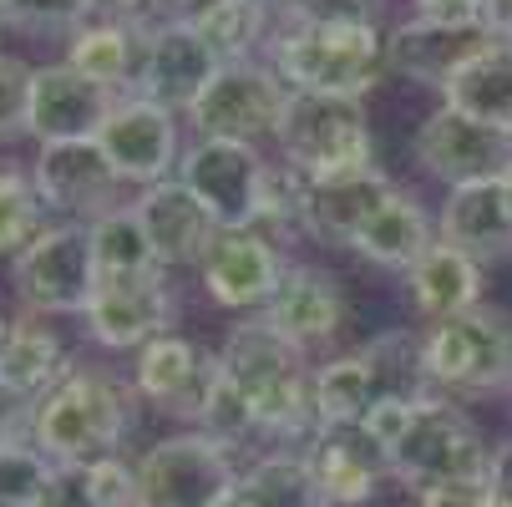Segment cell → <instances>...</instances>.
Masks as SVG:
<instances>
[{
  "label": "cell",
  "instance_id": "bcb514c9",
  "mask_svg": "<svg viewBox=\"0 0 512 507\" xmlns=\"http://www.w3.org/2000/svg\"><path fill=\"white\" fill-rule=\"evenodd\" d=\"M142 6L148 0H87V11L102 21H142Z\"/></svg>",
  "mask_w": 512,
  "mask_h": 507
},
{
  "label": "cell",
  "instance_id": "74e56055",
  "mask_svg": "<svg viewBox=\"0 0 512 507\" xmlns=\"http://www.w3.org/2000/svg\"><path fill=\"white\" fill-rule=\"evenodd\" d=\"M31 77H36V66H31V61H21L16 51H0V142L26 132Z\"/></svg>",
  "mask_w": 512,
  "mask_h": 507
},
{
  "label": "cell",
  "instance_id": "9a60e30c",
  "mask_svg": "<svg viewBox=\"0 0 512 507\" xmlns=\"http://www.w3.org/2000/svg\"><path fill=\"white\" fill-rule=\"evenodd\" d=\"M218 66L224 61L208 51V41L193 31V21L188 16H168V21L148 26V56H142L137 97H148V102L188 117Z\"/></svg>",
  "mask_w": 512,
  "mask_h": 507
},
{
  "label": "cell",
  "instance_id": "d590c367",
  "mask_svg": "<svg viewBox=\"0 0 512 507\" xmlns=\"http://www.w3.org/2000/svg\"><path fill=\"white\" fill-rule=\"evenodd\" d=\"M51 482V462L31 442H0V502L36 507Z\"/></svg>",
  "mask_w": 512,
  "mask_h": 507
},
{
  "label": "cell",
  "instance_id": "c3c4849f",
  "mask_svg": "<svg viewBox=\"0 0 512 507\" xmlns=\"http://www.w3.org/2000/svg\"><path fill=\"white\" fill-rule=\"evenodd\" d=\"M264 6H269V11H274V6H279V11H289V6H295V0H264Z\"/></svg>",
  "mask_w": 512,
  "mask_h": 507
},
{
  "label": "cell",
  "instance_id": "44dd1931",
  "mask_svg": "<svg viewBox=\"0 0 512 507\" xmlns=\"http://www.w3.org/2000/svg\"><path fill=\"white\" fill-rule=\"evenodd\" d=\"M487 41H492L487 26H442L426 16H406L386 31V71L442 92L452 82V71Z\"/></svg>",
  "mask_w": 512,
  "mask_h": 507
},
{
  "label": "cell",
  "instance_id": "f546056e",
  "mask_svg": "<svg viewBox=\"0 0 512 507\" xmlns=\"http://www.w3.org/2000/svg\"><path fill=\"white\" fill-rule=\"evenodd\" d=\"M234 502L239 507H330L305 452H269L254 467H244L234 482Z\"/></svg>",
  "mask_w": 512,
  "mask_h": 507
},
{
  "label": "cell",
  "instance_id": "d4e9b609",
  "mask_svg": "<svg viewBox=\"0 0 512 507\" xmlns=\"http://www.w3.org/2000/svg\"><path fill=\"white\" fill-rule=\"evenodd\" d=\"M406 295L416 320L442 325L472 305H482V264L472 254H462L457 244L436 239L411 269H406Z\"/></svg>",
  "mask_w": 512,
  "mask_h": 507
},
{
  "label": "cell",
  "instance_id": "7c38bea8",
  "mask_svg": "<svg viewBox=\"0 0 512 507\" xmlns=\"http://www.w3.org/2000/svg\"><path fill=\"white\" fill-rule=\"evenodd\" d=\"M416 163L447 188H467V183H492L512 173V137L452 112L436 107L431 117H421L416 137H411Z\"/></svg>",
  "mask_w": 512,
  "mask_h": 507
},
{
  "label": "cell",
  "instance_id": "8d00e7d4",
  "mask_svg": "<svg viewBox=\"0 0 512 507\" xmlns=\"http://www.w3.org/2000/svg\"><path fill=\"white\" fill-rule=\"evenodd\" d=\"M87 16V0H11L6 6V21L36 36H77Z\"/></svg>",
  "mask_w": 512,
  "mask_h": 507
},
{
  "label": "cell",
  "instance_id": "7dc6e473",
  "mask_svg": "<svg viewBox=\"0 0 512 507\" xmlns=\"http://www.w3.org/2000/svg\"><path fill=\"white\" fill-rule=\"evenodd\" d=\"M482 26L497 41H512V0H487L482 6Z\"/></svg>",
  "mask_w": 512,
  "mask_h": 507
},
{
  "label": "cell",
  "instance_id": "2e32d148",
  "mask_svg": "<svg viewBox=\"0 0 512 507\" xmlns=\"http://www.w3.org/2000/svg\"><path fill=\"white\" fill-rule=\"evenodd\" d=\"M87 335L102 350H142L148 340L168 335L178 325V300L168 289V269L148 279H112L97 284V295L87 305Z\"/></svg>",
  "mask_w": 512,
  "mask_h": 507
},
{
  "label": "cell",
  "instance_id": "7a4b0ae2",
  "mask_svg": "<svg viewBox=\"0 0 512 507\" xmlns=\"http://www.w3.org/2000/svg\"><path fill=\"white\" fill-rule=\"evenodd\" d=\"M137 391L102 366H66V376L36 396L31 447L51 467H87L117 457L132 426Z\"/></svg>",
  "mask_w": 512,
  "mask_h": 507
},
{
  "label": "cell",
  "instance_id": "cb8c5ba5",
  "mask_svg": "<svg viewBox=\"0 0 512 507\" xmlns=\"http://www.w3.org/2000/svg\"><path fill=\"white\" fill-rule=\"evenodd\" d=\"M442 239L472 254L477 264L512 259V213H507V178L447 188L442 203Z\"/></svg>",
  "mask_w": 512,
  "mask_h": 507
},
{
  "label": "cell",
  "instance_id": "681fc988",
  "mask_svg": "<svg viewBox=\"0 0 512 507\" xmlns=\"http://www.w3.org/2000/svg\"><path fill=\"white\" fill-rule=\"evenodd\" d=\"M507 213H512V173H507Z\"/></svg>",
  "mask_w": 512,
  "mask_h": 507
},
{
  "label": "cell",
  "instance_id": "ffe728a7",
  "mask_svg": "<svg viewBox=\"0 0 512 507\" xmlns=\"http://www.w3.org/2000/svg\"><path fill=\"white\" fill-rule=\"evenodd\" d=\"M284 340H295L305 355L315 345H330L345 330V295H340V279L320 264H289L274 300L259 310Z\"/></svg>",
  "mask_w": 512,
  "mask_h": 507
},
{
  "label": "cell",
  "instance_id": "11a10c76",
  "mask_svg": "<svg viewBox=\"0 0 512 507\" xmlns=\"http://www.w3.org/2000/svg\"><path fill=\"white\" fill-rule=\"evenodd\" d=\"M0 26H6V21H0Z\"/></svg>",
  "mask_w": 512,
  "mask_h": 507
},
{
  "label": "cell",
  "instance_id": "4dcf8cb0",
  "mask_svg": "<svg viewBox=\"0 0 512 507\" xmlns=\"http://www.w3.org/2000/svg\"><path fill=\"white\" fill-rule=\"evenodd\" d=\"M61 376H66L61 335H56L41 315L16 320L11 335H6V345H0V381H11V386L26 391V396H41V391H51Z\"/></svg>",
  "mask_w": 512,
  "mask_h": 507
},
{
  "label": "cell",
  "instance_id": "5bb4252c",
  "mask_svg": "<svg viewBox=\"0 0 512 507\" xmlns=\"http://www.w3.org/2000/svg\"><path fill=\"white\" fill-rule=\"evenodd\" d=\"M284 269H289V259L279 254V239H269L259 229H234V234L213 239L208 259L198 264V284L218 310L259 315L274 300Z\"/></svg>",
  "mask_w": 512,
  "mask_h": 507
},
{
  "label": "cell",
  "instance_id": "6da1fadb",
  "mask_svg": "<svg viewBox=\"0 0 512 507\" xmlns=\"http://www.w3.org/2000/svg\"><path fill=\"white\" fill-rule=\"evenodd\" d=\"M218 371L239 386V396L254 411L259 437H269L274 447L305 452L320 437L310 355L295 340H284L264 315H249L224 335V345H218Z\"/></svg>",
  "mask_w": 512,
  "mask_h": 507
},
{
  "label": "cell",
  "instance_id": "603a6c76",
  "mask_svg": "<svg viewBox=\"0 0 512 507\" xmlns=\"http://www.w3.org/2000/svg\"><path fill=\"white\" fill-rule=\"evenodd\" d=\"M396 193V183L371 168V173H350V178H330V183H310L305 198V234L315 244H335V249H355L360 229L381 213V203Z\"/></svg>",
  "mask_w": 512,
  "mask_h": 507
},
{
  "label": "cell",
  "instance_id": "4316f807",
  "mask_svg": "<svg viewBox=\"0 0 512 507\" xmlns=\"http://www.w3.org/2000/svg\"><path fill=\"white\" fill-rule=\"evenodd\" d=\"M142 56H148V26H137V21H92L66 46V66L107 92L137 87Z\"/></svg>",
  "mask_w": 512,
  "mask_h": 507
},
{
  "label": "cell",
  "instance_id": "ba28073f",
  "mask_svg": "<svg viewBox=\"0 0 512 507\" xmlns=\"http://www.w3.org/2000/svg\"><path fill=\"white\" fill-rule=\"evenodd\" d=\"M132 472H137V507H218L239 482L234 452L193 426L153 442L132 462Z\"/></svg>",
  "mask_w": 512,
  "mask_h": 507
},
{
  "label": "cell",
  "instance_id": "4fadbf2b",
  "mask_svg": "<svg viewBox=\"0 0 512 507\" xmlns=\"http://www.w3.org/2000/svg\"><path fill=\"white\" fill-rule=\"evenodd\" d=\"M31 183H36L41 203L51 213H66L71 224H92V219H102V213H112L122 188H127L97 137L46 142V148L36 153V163H31Z\"/></svg>",
  "mask_w": 512,
  "mask_h": 507
},
{
  "label": "cell",
  "instance_id": "f35d334b",
  "mask_svg": "<svg viewBox=\"0 0 512 507\" xmlns=\"http://www.w3.org/2000/svg\"><path fill=\"white\" fill-rule=\"evenodd\" d=\"M381 0H295L284 16L289 21H315V26H376Z\"/></svg>",
  "mask_w": 512,
  "mask_h": 507
},
{
  "label": "cell",
  "instance_id": "8992f818",
  "mask_svg": "<svg viewBox=\"0 0 512 507\" xmlns=\"http://www.w3.org/2000/svg\"><path fill=\"white\" fill-rule=\"evenodd\" d=\"M487 462H492V447L482 437V426L457 406V396H442V391L416 401L406 437L391 447V477L411 492L487 477Z\"/></svg>",
  "mask_w": 512,
  "mask_h": 507
},
{
  "label": "cell",
  "instance_id": "f1b7e54d",
  "mask_svg": "<svg viewBox=\"0 0 512 507\" xmlns=\"http://www.w3.org/2000/svg\"><path fill=\"white\" fill-rule=\"evenodd\" d=\"M87 234H92L97 284L163 274V264H158V254H153V239H148V229H142V219H137V208H132V203H117L112 213L92 219Z\"/></svg>",
  "mask_w": 512,
  "mask_h": 507
},
{
  "label": "cell",
  "instance_id": "7bdbcfd3",
  "mask_svg": "<svg viewBox=\"0 0 512 507\" xmlns=\"http://www.w3.org/2000/svg\"><path fill=\"white\" fill-rule=\"evenodd\" d=\"M411 411H416V401H376L371 406V416H365L360 426L371 431V437L391 452L401 437H406V426H411Z\"/></svg>",
  "mask_w": 512,
  "mask_h": 507
},
{
  "label": "cell",
  "instance_id": "836d02e7",
  "mask_svg": "<svg viewBox=\"0 0 512 507\" xmlns=\"http://www.w3.org/2000/svg\"><path fill=\"white\" fill-rule=\"evenodd\" d=\"M46 229V203L21 168H0V254H21Z\"/></svg>",
  "mask_w": 512,
  "mask_h": 507
},
{
  "label": "cell",
  "instance_id": "d6986e66",
  "mask_svg": "<svg viewBox=\"0 0 512 507\" xmlns=\"http://www.w3.org/2000/svg\"><path fill=\"white\" fill-rule=\"evenodd\" d=\"M305 462L330 507H365L391 477V452L365 426H320L305 447Z\"/></svg>",
  "mask_w": 512,
  "mask_h": 507
},
{
  "label": "cell",
  "instance_id": "db71d44e",
  "mask_svg": "<svg viewBox=\"0 0 512 507\" xmlns=\"http://www.w3.org/2000/svg\"><path fill=\"white\" fill-rule=\"evenodd\" d=\"M0 507H11V502H0Z\"/></svg>",
  "mask_w": 512,
  "mask_h": 507
},
{
  "label": "cell",
  "instance_id": "ee69618b",
  "mask_svg": "<svg viewBox=\"0 0 512 507\" xmlns=\"http://www.w3.org/2000/svg\"><path fill=\"white\" fill-rule=\"evenodd\" d=\"M482 6L487 0H411V11L442 26H482Z\"/></svg>",
  "mask_w": 512,
  "mask_h": 507
},
{
  "label": "cell",
  "instance_id": "816d5d0a",
  "mask_svg": "<svg viewBox=\"0 0 512 507\" xmlns=\"http://www.w3.org/2000/svg\"><path fill=\"white\" fill-rule=\"evenodd\" d=\"M6 6H11V0H0V21H6Z\"/></svg>",
  "mask_w": 512,
  "mask_h": 507
},
{
  "label": "cell",
  "instance_id": "e0dca14e",
  "mask_svg": "<svg viewBox=\"0 0 512 507\" xmlns=\"http://www.w3.org/2000/svg\"><path fill=\"white\" fill-rule=\"evenodd\" d=\"M117 107V92L87 82L82 71H71L66 61H46L31 77V112H26V132L41 142H82L97 137L107 112Z\"/></svg>",
  "mask_w": 512,
  "mask_h": 507
},
{
  "label": "cell",
  "instance_id": "f907efd6",
  "mask_svg": "<svg viewBox=\"0 0 512 507\" xmlns=\"http://www.w3.org/2000/svg\"><path fill=\"white\" fill-rule=\"evenodd\" d=\"M6 335H11V325H6V320H0V345H6Z\"/></svg>",
  "mask_w": 512,
  "mask_h": 507
},
{
  "label": "cell",
  "instance_id": "277c9868",
  "mask_svg": "<svg viewBox=\"0 0 512 507\" xmlns=\"http://www.w3.org/2000/svg\"><path fill=\"white\" fill-rule=\"evenodd\" d=\"M274 142H279V163H289L310 183H330V178H350V173L376 168L371 112L355 97L289 92Z\"/></svg>",
  "mask_w": 512,
  "mask_h": 507
},
{
  "label": "cell",
  "instance_id": "f5cc1de1",
  "mask_svg": "<svg viewBox=\"0 0 512 507\" xmlns=\"http://www.w3.org/2000/svg\"><path fill=\"white\" fill-rule=\"evenodd\" d=\"M188 6H203V0H188Z\"/></svg>",
  "mask_w": 512,
  "mask_h": 507
},
{
  "label": "cell",
  "instance_id": "5b68a950",
  "mask_svg": "<svg viewBox=\"0 0 512 507\" xmlns=\"http://www.w3.org/2000/svg\"><path fill=\"white\" fill-rule=\"evenodd\" d=\"M421 366L442 396L512 391V310L482 300L442 325H426Z\"/></svg>",
  "mask_w": 512,
  "mask_h": 507
},
{
  "label": "cell",
  "instance_id": "b9f144b4",
  "mask_svg": "<svg viewBox=\"0 0 512 507\" xmlns=\"http://www.w3.org/2000/svg\"><path fill=\"white\" fill-rule=\"evenodd\" d=\"M31 416H36V396L0 381V442H31Z\"/></svg>",
  "mask_w": 512,
  "mask_h": 507
},
{
  "label": "cell",
  "instance_id": "484cf974",
  "mask_svg": "<svg viewBox=\"0 0 512 507\" xmlns=\"http://www.w3.org/2000/svg\"><path fill=\"white\" fill-rule=\"evenodd\" d=\"M442 107L512 137V41H487L477 46L442 87Z\"/></svg>",
  "mask_w": 512,
  "mask_h": 507
},
{
  "label": "cell",
  "instance_id": "ab89813d",
  "mask_svg": "<svg viewBox=\"0 0 512 507\" xmlns=\"http://www.w3.org/2000/svg\"><path fill=\"white\" fill-rule=\"evenodd\" d=\"M416 507H507L487 477H467V482H442V487H426L416 492Z\"/></svg>",
  "mask_w": 512,
  "mask_h": 507
},
{
  "label": "cell",
  "instance_id": "8fae6325",
  "mask_svg": "<svg viewBox=\"0 0 512 507\" xmlns=\"http://www.w3.org/2000/svg\"><path fill=\"white\" fill-rule=\"evenodd\" d=\"M178 112L148 102V97H117V107L107 112L97 142L102 153L112 158L117 178L132 188H153L163 178H178L183 163V137H178Z\"/></svg>",
  "mask_w": 512,
  "mask_h": 507
},
{
  "label": "cell",
  "instance_id": "30bf717a",
  "mask_svg": "<svg viewBox=\"0 0 512 507\" xmlns=\"http://www.w3.org/2000/svg\"><path fill=\"white\" fill-rule=\"evenodd\" d=\"M264 173H269V163L259 158V148L218 142V137H198L193 148H183V163H178V183L208 208L218 234L259 229Z\"/></svg>",
  "mask_w": 512,
  "mask_h": 507
},
{
  "label": "cell",
  "instance_id": "9c48e42d",
  "mask_svg": "<svg viewBox=\"0 0 512 507\" xmlns=\"http://www.w3.org/2000/svg\"><path fill=\"white\" fill-rule=\"evenodd\" d=\"M289 87L274 77V66L259 61H234L218 66L213 82L203 87V97L193 102L188 122L198 127V137H218V142H244V148H259L279 132Z\"/></svg>",
  "mask_w": 512,
  "mask_h": 507
},
{
  "label": "cell",
  "instance_id": "7402d4cb",
  "mask_svg": "<svg viewBox=\"0 0 512 507\" xmlns=\"http://www.w3.org/2000/svg\"><path fill=\"white\" fill-rule=\"evenodd\" d=\"M132 208H137L142 229H148L153 254H158L163 269H188V264L198 269L208 259V249L218 239V224L208 219V208L178 178H163L153 188H142Z\"/></svg>",
  "mask_w": 512,
  "mask_h": 507
},
{
  "label": "cell",
  "instance_id": "d6a6232c",
  "mask_svg": "<svg viewBox=\"0 0 512 507\" xmlns=\"http://www.w3.org/2000/svg\"><path fill=\"white\" fill-rule=\"evenodd\" d=\"M381 401V386H376V371L360 350L350 355H335L325 366H315V411H320V426H360L371 416V406Z\"/></svg>",
  "mask_w": 512,
  "mask_h": 507
},
{
  "label": "cell",
  "instance_id": "52a82bcc",
  "mask_svg": "<svg viewBox=\"0 0 512 507\" xmlns=\"http://www.w3.org/2000/svg\"><path fill=\"white\" fill-rule=\"evenodd\" d=\"M16 300L31 315H87L97 295V259L87 224H46L11 264Z\"/></svg>",
  "mask_w": 512,
  "mask_h": 507
},
{
  "label": "cell",
  "instance_id": "60d3db41",
  "mask_svg": "<svg viewBox=\"0 0 512 507\" xmlns=\"http://www.w3.org/2000/svg\"><path fill=\"white\" fill-rule=\"evenodd\" d=\"M36 507H102V502L92 492V472L87 467H51V482H46Z\"/></svg>",
  "mask_w": 512,
  "mask_h": 507
},
{
  "label": "cell",
  "instance_id": "83f0119b",
  "mask_svg": "<svg viewBox=\"0 0 512 507\" xmlns=\"http://www.w3.org/2000/svg\"><path fill=\"white\" fill-rule=\"evenodd\" d=\"M431 244H436V224H431L426 203H421L416 193L396 188V193L381 203L376 219L360 229V239H355L350 254L371 259L376 269H401V274H406Z\"/></svg>",
  "mask_w": 512,
  "mask_h": 507
},
{
  "label": "cell",
  "instance_id": "f6af8a7d",
  "mask_svg": "<svg viewBox=\"0 0 512 507\" xmlns=\"http://www.w3.org/2000/svg\"><path fill=\"white\" fill-rule=\"evenodd\" d=\"M487 482H492V492L512 507V437L507 442H497L492 447V462H487Z\"/></svg>",
  "mask_w": 512,
  "mask_h": 507
},
{
  "label": "cell",
  "instance_id": "e575fe53",
  "mask_svg": "<svg viewBox=\"0 0 512 507\" xmlns=\"http://www.w3.org/2000/svg\"><path fill=\"white\" fill-rule=\"evenodd\" d=\"M193 431H203V437H213L218 447H239V442H249V437H259V426H254V411H249V401L239 396V386L218 371L213 376V386H208V396H203V406H198V421H193Z\"/></svg>",
  "mask_w": 512,
  "mask_h": 507
},
{
  "label": "cell",
  "instance_id": "ac0fdd59",
  "mask_svg": "<svg viewBox=\"0 0 512 507\" xmlns=\"http://www.w3.org/2000/svg\"><path fill=\"white\" fill-rule=\"evenodd\" d=\"M213 376H218V355H203L178 330L148 340L132 360V391L142 401H153L163 416H183V421H198V406H203Z\"/></svg>",
  "mask_w": 512,
  "mask_h": 507
},
{
  "label": "cell",
  "instance_id": "3957f363",
  "mask_svg": "<svg viewBox=\"0 0 512 507\" xmlns=\"http://www.w3.org/2000/svg\"><path fill=\"white\" fill-rule=\"evenodd\" d=\"M269 66L289 92L310 97H355L365 102L386 77V31L376 26H315L289 21L269 41Z\"/></svg>",
  "mask_w": 512,
  "mask_h": 507
},
{
  "label": "cell",
  "instance_id": "1f68e13d",
  "mask_svg": "<svg viewBox=\"0 0 512 507\" xmlns=\"http://www.w3.org/2000/svg\"><path fill=\"white\" fill-rule=\"evenodd\" d=\"M188 21L224 66L254 61V51L269 41V6L264 0H203V6L188 11Z\"/></svg>",
  "mask_w": 512,
  "mask_h": 507
}]
</instances>
